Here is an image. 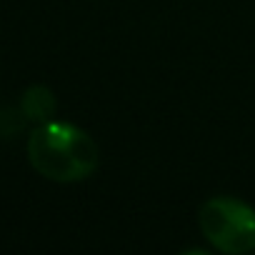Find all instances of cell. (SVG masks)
Wrapping results in <instances>:
<instances>
[{
  "mask_svg": "<svg viewBox=\"0 0 255 255\" xmlns=\"http://www.w3.org/2000/svg\"><path fill=\"white\" fill-rule=\"evenodd\" d=\"M28 158L48 180L80 183L95 173L100 150L83 128L63 120H48L30 133Z\"/></svg>",
  "mask_w": 255,
  "mask_h": 255,
  "instance_id": "cell-1",
  "label": "cell"
},
{
  "mask_svg": "<svg viewBox=\"0 0 255 255\" xmlns=\"http://www.w3.org/2000/svg\"><path fill=\"white\" fill-rule=\"evenodd\" d=\"M198 225L205 240L228 255L255 250V208L233 195L208 198L198 210Z\"/></svg>",
  "mask_w": 255,
  "mask_h": 255,
  "instance_id": "cell-2",
  "label": "cell"
},
{
  "mask_svg": "<svg viewBox=\"0 0 255 255\" xmlns=\"http://www.w3.org/2000/svg\"><path fill=\"white\" fill-rule=\"evenodd\" d=\"M55 108H58V100L53 95V90L48 85H33L23 93V100H20V110L23 115L30 120V123H48L53 120L55 115Z\"/></svg>",
  "mask_w": 255,
  "mask_h": 255,
  "instance_id": "cell-3",
  "label": "cell"
},
{
  "mask_svg": "<svg viewBox=\"0 0 255 255\" xmlns=\"http://www.w3.org/2000/svg\"><path fill=\"white\" fill-rule=\"evenodd\" d=\"M23 110H0V138H15L25 125Z\"/></svg>",
  "mask_w": 255,
  "mask_h": 255,
  "instance_id": "cell-4",
  "label": "cell"
}]
</instances>
